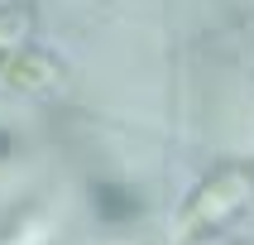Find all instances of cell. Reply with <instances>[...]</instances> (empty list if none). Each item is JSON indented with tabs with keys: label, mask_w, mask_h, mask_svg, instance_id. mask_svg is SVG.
I'll return each instance as SVG.
<instances>
[{
	"label": "cell",
	"mask_w": 254,
	"mask_h": 245,
	"mask_svg": "<svg viewBox=\"0 0 254 245\" xmlns=\"http://www.w3.org/2000/svg\"><path fill=\"white\" fill-rule=\"evenodd\" d=\"M250 207H254V163L250 159H230V163L206 173L192 187V197L183 202V212H178V241H187V245L211 241L216 231H226Z\"/></svg>",
	"instance_id": "cell-1"
},
{
	"label": "cell",
	"mask_w": 254,
	"mask_h": 245,
	"mask_svg": "<svg viewBox=\"0 0 254 245\" xmlns=\"http://www.w3.org/2000/svg\"><path fill=\"white\" fill-rule=\"evenodd\" d=\"M91 202H96V212L106 216V221H134L139 216V192H129V187L120 183H96L91 187Z\"/></svg>",
	"instance_id": "cell-3"
},
{
	"label": "cell",
	"mask_w": 254,
	"mask_h": 245,
	"mask_svg": "<svg viewBox=\"0 0 254 245\" xmlns=\"http://www.w3.org/2000/svg\"><path fill=\"white\" fill-rule=\"evenodd\" d=\"M14 154V135H10V130H0V159H10Z\"/></svg>",
	"instance_id": "cell-4"
},
{
	"label": "cell",
	"mask_w": 254,
	"mask_h": 245,
	"mask_svg": "<svg viewBox=\"0 0 254 245\" xmlns=\"http://www.w3.org/2000/svg\"><path fill=\"white\" fill-rule=\"evenodd\" d=\"M0 245H53V221H48V212H43V207L19 212L10 231H0Z\"/></svg>",
	"instance_id": "cell-2"
}]
</instances>
